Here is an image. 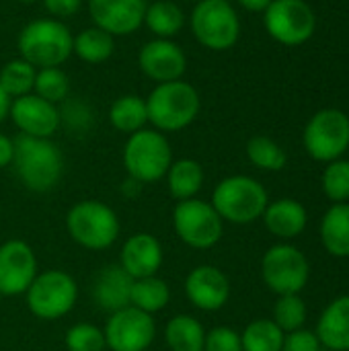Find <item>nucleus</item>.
Returning a JSON list of instances; mask_svg holds the SVG:
<instances>
[{
	"label": "nucleus",
	"instance_id": "a18cd8bd",
	"mask_svg": "<svg viewBox=\"0 0 349 351\" xmlns=\"http://www.w3.org/2000/svg\"><path fill=\"white\" fill-rule=\"evenodd\" d=\"M2 298H4V296H2V294H0V302H2Z\"/></svg>",
	"mask_w": 349,
	"mask_h": 351
},
{
	"label": "nucleus",
	"instance_id": "f8f14e48",
	"mask_svg": "<svg viewBox=\"0 0 349 351\" xmlns=\"http://www.w3.org/2000/svg\"><path fill=\"white\" fill-rule=\"evenodd\" d=\"M263 25L278 43L302 45L313 37L317 16L304 0H274L263 12Z\"/></svg>",
	"mask_w": 349,
	"mask_h": 351
},
{
	"label": "nucleus",
	"instance_id": "ea45409f",
	"mask_svg": "<svg viewBox=\"0 0 349 351\" xmlns=\"http://www.w3.org/2000/svg\"><path fill=\"white\" fill-rule=\"evenodd\" d=\"M12 154H14V142L6 134L0 132V171L12 165Z\"/></svg>",
	"mask_w": 349,
	"mask_h": 351
},
{
	"label": "nucleus",
	"instance_id": "1a4fd4ad",
	"mask_svg": "<svg viewBox=\"0 0 349 351\" xmlns=\"http://www.w3.org/2000/svg\"><path fill=\"white\" fill-rule=\"evenodd\" d=\"M173 230L183 245L206 251L220 243L224 234V222L210 202L193 197L177 202L173 210Z\"/></svg>",
	"mask_w": 349,
	"mask_h": 351
},
{
	"label": "nucleus",
	"instance_id": "a878e982",
	"mask_svg": "<svg viewBox=\"0 0 349 351\" xmlns=\"http://www.w3.org/2000/svg\"><path fill=\"white\" fill-rule=\"evenodd\" d=\"M144 25L158 39H173L185 25V14L181 6L173 0H154L146 4Z\"/></svg>",
	"mask_w": 349,
	"mask_h": 351
},
{
	"label": "nucleus",
	"instance_id": "4be33fe9",
	"mask_svg": "<svg viewBox=\"0 0 349 351\" xmlns=\"http://www.w3.org/2000/svg\"><path fill=\"white\" fill-rule=\"evenodd\" d=\"M315 335L329 351H349V294L327 304L317 321Z\"/></svg>",
	"mask_w": 349,
	"mask_h": 351
},
{
	"label": "nucleus",
	"instance_id": "7c9ffc66",
	"mask_svg": "<svg viewBox=\"0 0 349 351\" xmlns=\"http://www.w3.org/2000/svg\"><path fill=\"white\" fill-rule=\"evenodd\" d=\"M247 158L251 160L253 167L269 173L282 171L288 162L286 150L267 136H253L247 142Z\"/></svg>",
	"mask_w": 349,
	"mask_h": 351
},
{
	"label": "nucleus",
	"instance_id": "c03bdc74",
	"mask_svg": "<svg viewBox=\"0 0 349 351\" xmlns=\"http://www.w3.org/2000/svg\"><path fill=\"white\" fill-rule=\"evenodd\" d=\"M16 2H25V4H29V2H35V0H16Z\"/></svg>",
	"mask_w": 349,
	"mask_h": 351
},
{
	"label": "nucleus",
	"instance_id": "b1692460",
	"mask_svg": "<svg viewBox=\"0 0 349 351\" xmlns=\"http://www.w3.org/2000/svg\"><path fill=\"white\" fill-rule=\"evenodd\" d=\"M165 177H167L169 193L177 202L197 197V193L204 187V167L193 158L173 160Z\"/></svg>",
	"mask_w": 349,
	"mask_h": 351
},
{
	"label": "nucleus",
	"instance_id": "cd10ccee",
	"mask_svg": "<svg viewBox=\"0 0 349 351\" xmlns=\"http://www.w3.org/2000/svg\"><path fill=\"white\" fill-rule=\"evenodd\" d=\"M109 123L121 132V134H134L146 128L148 123V111H146V99L138 95H123L115 99L109 107Z\"/></svg>",
	"mask_w": 349,
	"mask_h": 351
},
{
	"label": "nucleus",
	"instance_id": "f03ea898",
	"mask_svg": "<svg viewBox=\"0 0 349 351\" xmlns=\"http://www.w3.org/2000/svg\"><path fill=\"white\" fill-rule=\"evenodd\" d=\"M200 93L193 84L185 80L160 82L146 97L148 123L163 134H173L189 128L200 115Z\"/></svg>",
	"mask_w": 349,
	"mask_h": 351
},
{
	"label": "nucleus",
	"instance_id": "a211bd4d",
	"mask_svg": "<svg viewBox=\"0 0 349 351\" xmlns=\"http://www.w3.org/2000/svg\"><path fill=\"white\" fill-rule=\"evenodd\" d=\"M95 27L113 37H125L144 25L146 0H88Z\"/></svg>",
	"mask_w": 349,
	"mask_h": 351
},
{
	"label": "nucleus",
	"instance_id": "6e6552de",
	"mask_svg": "<svg viewBox=\"0 0 349 351\" xmlns=\"http://www.w3.org/2000/svg\"><path fill=\"white\" fill-rule=\"evenodd\" d=\"M191 33L210 51H226L241 37V19L228 0H202L191 10Z\"/></svg>",
	"mask_w": 349,
	"mask_h": 351
},
{
	"label": "nucleus",
	"instance_id": "39448f33",
	"mask_svg": "<svg viewBox=\"0 0 349 351\" xmlns=\"http://www.w3.org/2000/svg\"><path fill=\"white\" fill-rule=\"evenodd\" d=\"M70 239L86 251H105L115 245L121 224L117 212L99 199L76 202L66 214Z\"/></svg>",
	"mask_w": 349,
	"mask_h": 351
},
{
	"label": "nucleus",
	"instance_id": "ddd939ff",
	"mask_svg": "<svg viewBox=\"0 0 349 351\" xmlns=\"http://www.w3.org/2000/svg\"><path fill=\"white\" fill-rule=\"evenodd\" d=\"M103 333L109 351H146L156 339V323L152 315L125 306L109 315Z\"/></svg>",
	"mask_w": 349,
	"mask_h": 351
},
{
	"label": "nucleus",
	"instance_id": "dca6fc26",
	"mask_svg": "<svg viewBox=\"0 0 349 351\" xmlns=\"http://www.w3.org/2000/svg\"><path fill=\"white\" fill-rule=\"evenodd\" d=\"M185 296L197 311L216 313L230 300V280L216 265H197L185 278Z\"/></svg>",
	"mask_w": 349,
	"mask_h": 351
},
{
	"label": "nucleus",
	"instance_id": "473e14b6",
	"mask_svg": "<svg viewBox=\"0 0 349 351\" xmlns=\"http://www.w3.org/2000/svg\"><path fill=\"white\" fill-rule=\"evenodd\" d=\"M33 93L37 97L58 105L70 93V78L62 70V66H58V68H39L37 74H35Z\"/></svg>",
	"mask_w": 349,
	"mask_h": 351
},
{
	"label": "nucleus",
	"instance_id": "f704fd0d",
	"mask_svg": "<svg viewBox=\"0 0 349 351\" xmlns=\"http://www.w3.org/2000/svg\"><path fill=\"white\" fill-rule=\"evenodd\" d=\"M321 185H323L325 195L333 204L349 202V160L337 158L333 162H327V169L323 171Z\"/></svg>",
	"mask_w": 349,
	"mask_h": 351
},
{
	"label": "nucleus",
	"instance_id": "20e7f679",
	"mask_svg": "<svg viewBox=\"0 0 349 351\" xmlns=\"http://www.w3.org/2000/svg\"><path fill=\"white\" fill-rule=\"evenodd\" d=\"M210 204L222 222L247 226L263 216L269 204V195L257 179L247 175H232L214 187Z\"/></svg>",
	"mask_w": 349,
	"mask_h": 351
},
{
	"label": "nucleus",
	"instance_id": "9b49d317",
	"mask_svg": "<svg viewBox=\"0 0 349 351\" xmlns=\"http://www.w3.org/2000/svg\"><path fill=\"white\" fill-rule=\"evenodd\" d=\"M302 142L311 158L333 162L349 148V117L341 109L317 111L304 128Z\"/></svg>",
	"mask_w": 349,
	"mask_h": 351
},
{
	"label": "nucleus",
	"instance_id": "c85d7f7f",
	"mask_svg": "<svg viewBox=\"0 0 349 351\" xmlns=\"http://www.w3.org/2000/svg\"><path fill=\"white\" fill-rule=\"evenodd\" d=\"M113 49H115V37L95 25L82 29L72 39V53H76L86 64L107 62L113 56Z\"/></svg>",
	"mask_w": 349,
	"mask_h": 351
},
{
	"label": "nucleus",
	"instance_id": "9d476101",
	"mask_svg": "<svg viewBox=\"0 0 349 351\" xmlns=\"http://www.w3.org/2000/svg\"><path fill=\"white\" fill-rule=\"evenodd\" d=\"M261 278L263 284L278 296L300 294L309 284L311 263L298 247L278 243L269 247L261 259Z\"/></svg>",
	"mask_w": 349,
	"mask_h": 351
},
{
	"label": "nucleus",
	"instance_id": "e433bc0d",
	"mask_svg": "<svg viewBox=\"0 0 349 351\" xmlns=\"http://www.w3.org/2000/svg\"><path fill=\"white\" fill-rule=\"evenodd\" d=\"M204 351H243L241 333L232 327L220 325L206 331Z\"/></svg>",
	"mask_w": 349,
	"mask_h": 351
},
{
	"label": "nucleus",
	"instance_id": "393cba45",
	"mask_svg": "<svg viewBox=\"0 0 349 351\" xmlns=\"http://www.w3.org/2000/svg\"><path fill=\"white\" fill-rule=\"evenodd\" d=\"M206 329L191 315H175L165 327V343L171 351H204Z\"/></svg>",
	"mask_w": 349,
	"mask_h": 351
},
{
	"label": "nucleus",
	"instance_id": "72a5a7b5",
	"mask_svg": "<svg viewBox=\"0 0 349 351\" xmlns=\"http://www.w3.org/2000/svg\"><path fill=\"white\" fill-rule=\"evenodd\" d=\"M284 333H292L296 329H302L306 323V302L300 294H284L278 296V302L274 306V319H272Z\"/></svg>",
	"mask_w": 349,
	"mask_h": 351
},
{
	"label": "nucleus",
	"instance_id": "a19ab883",
	"mask_svg": "<svg viewBox=\"0 0 349 351\" xmlns=\"http://www.w3.org/2000/svg\"><path fill=\"white\" fill-rule=\"evenodd\" d=\"M245 10L251 12H265V8L274 2V0H237Z\"/></svg>",
	"mask_w": 349,
	"mask_h": 351
},
{
	"label": "nucleus",
	"instance_id": "6ab92c4d",
	"mask_svg": "<svg viewBox=\"0 0 349 351\" xmlns=\"http://www.w3.org/2000/svg\"><path fill=\"white\" fill-rule=\"evenodd\" d=\"M163 261V245L150 232H136L128 237L119 251V265L134 280L158 276Z\"/></svg>",
	"mask_w": 349,
	"mask_h": 351
},
{
	"label": "nucleus",
	"instance_id": "79ce46f5",
	"mask_svg": "<svg viewBox=\"0 0 349 351\" xmlns=\"http://www.w3.org/2000/svg\"><path fill=\"white\" fill-rule=\"evenodd\" d=\"M10 97L2 90V86H0V123L8 117V109H10Z\"/></svg>",
	"mask_w": 349,
	"mask_h": 351
},
{
	"label": "nucleus",
	"instance_id": "2f4dec72",
	"mask_svg": "<svg viewBox=\"0 0 349 351\" xmlns=\"http://www.w3.org/2000/svg\"><path fill=\"white\" fill-rule=\"evenodd\" d=\"M35 74H37V68H33L23 58L10 60L0 68V86L10 99L29 95L33 93Z\"/></svg>",
	"mask_w": 349,
	"mask_h": 351
},
{
	"label": "nucleus",
	"instance_id": "423d86ee",
	"mask_svg": "<svg viewBox=\"0 0 349 351\" xmlns=\"http://www.w3.org/2000/svg\"><path fill=\"white\" fill-rule=\"evenodd\" d=\"M173 162V150L167 136L158 130L144 128L128 136L123 146V167L130 179L140 185L165 179Z\"/></svg>",
	"mask_w": 349,
	"mask_h": 351
},
{
	"label": "nucleus",
	"instance_id": "5701e85b",
	"mask_svg": "<svg viewBox=\"0 0 349 351\" xmlns=\"http://www.w3.org/2000/svg\"><path fill=\"white\" fill-rule=\"evenodd\" d=\"M321 243L337 259L349 257V204H333L321 220Z\"/></svg>",
	"mask_w": 349,
	"mask_h": 351
},
{
	"label": "nucleus",
	"instance_id": "7ed1b4c3",
	"mask_svg": "<svg viewBox=\"0 0 349 351\" xmlns=\"http://www.w3.org/2000/svg\"><path fill=\"white\" fill-rule=\"evenodd\" d=\"M72 33L64 21L35 19L27 23L16 39L19 53L33 68H58L72 56Z\"/></svg>",
	"mask_w": 349,
	"mask_h": 351
},
{
	"label": "nucleus",
	"instance_id": "c9c22d12",
	"mask_svg": "<svg viewBox=\"0 0 349 351\" xmlns=\"http://www.w3.org/2000/svg\"><path fill=\"white\" fill-rule=\"evenodd\" d=\"M64 343L68 351H105V333L93 323H76L66 331Z\"/></svg>",
	"mask_w": 349,
	"mask_h": 351
},
{
	"label": "nucleus",
	"instance_id": "f257e3e1",
	"mask_svg": "<svg viewBox=\"0 0 349 351\" xmlns=\"http://www.w3.org/2000/svg\"><path fill=\"white\" fill-rule=\"evenodd\" d=\"M12 169L19 181L33 193L51 191L64 175V154L51 138L19 134L14 140Z\"/></svg>",
	"mask_w": 349,
	"mask_h": 351
},
{
	"label": "nucleus",
	"instance_id": "f3484780",
	"mask_svg": "<svg viewBox=\"0 0 349 351\" xmlns=\"http://www.w3.org/2000/svg\"><path fill=\"white\" fill-rule=\"evenodd\" d=\"M138 64H140V70L150 80L160 84V82L183 78L187 70V56L173 39L156 37L142 45L138 53Z\"/></svg>",
	"mask_w": 349,
	"mask_h": 351
},
{
	"label": "nucleus",
	"instance_id": "412c9836",
	"mask_svg": "<svg viewBox=\"0 0 349 351\" xmlns=\"http://www.w3.org/2000/svg\"><path fill=\"white\" fill-rule=\"evenodd\" d=\"M261 218H263L265 228L282 241H292L300 237L309 222L306 208L298 199H292V197L269 202Z\"/></svg>",
	"mask_w": 349,
	"mask_h": 351
},
{
	"label": "nucleus",
	"instance_id": "4c0bfd02",
	"mask_svg": "<svg viewBox=\"0 0 349 351\" xmlns=\"http://www.w3.org/2000/svg\"><path fill=\"white\" fill-rule=\"evenodd\" d=\"M323 346L319 341V337L315 335V331L309 329H296L292 333H286L284 337V346L282 351H321Z\"/></svg>",
	"mask_w": 349,
	"mask_h": 351
},
{
	"label": "nucleus",
	"instance_id": "bb28decb",
	"mask_svg": "<svg viewBox=\"0 0 349 351\" xmlns=\"http://www.w3.org/2000/svg\"><path fill=\"white\" fill-rule=\"evenodd\" d=\"M169 300H171V288L163 278L150 276V278L134 280L132 294H130V306L154 317L156 313L167 308Z\"/></svg>",
	"mask_w": 349,
	"mask_h": 351
},
{
	"label": "nucleus",
	"instance_id": "37998d69",
	"mask_svg": "<svg viewBox=\"0 0 349 351\" xmlns=\"http://www.w3.org/2000/svg\"><path fill=\"white\" fill-rule=\"evenodd\" d=\"M183 2H193V4H197V2H202V0H183Z\"/></svg>",
	"mask_w": 349,
	"mask_h": 351
},
{
	"label": "nucleus",
	"instance_id": "aec40b11",
	"mask_svg": "<svg viewBox=\"0 0 349 351\" xmlns=\"http://www.w3.org/2000/svg\"><path fill=\"white\" fill-rule=\"evenodd\" d=\"M134 278H130L119 263L103 267L93 282V300L109 315L130 306Z\"/></svg>",
	"mask_w": 349,
	"mask_h": 351
},
{
	"label": "nucleus",
	"instance_id": "c756f323",
	"mask_svg": "<svg viewBox=\"0 0 349 351\" xmlns=\"http://www.w3.org/2000/svg\"><path fill=\"white\" fill-rule=\"evenodd\" d=\"M284 337L286 333L272 319H255L243 329L241 343L243 351H282Z\"/></svg>",
	"mask_w": 349,
	"mask_h": 351
},
{
	"label": "nucleus",
	"instance_id": "2eb2a0df",
	"mask_svg": "<svg viewBox=\"0 0 349 351\" xmlns=\"http://www.w3.org/2000/svg\"><path fill=\"white\" fill-rule=\"evenodd\" d=\"M8 117L19 128V134L31 138H51L62 125L58 105L37 97L35 93L12 99Z\"/></svg>",
	"mask_w": 349,
	"mask_h": 351
},
{
	"label": "nucleus",
	"instance_id": "58836bf2",
	"mask_svg": "<svg viewBox=\"0 0 349 351\" xmlns=\"http://www.w3.org/2000/svg\"><path fill=\"white\" fill-rule=\"evenodd\" d=\"M45 10L51 14V19H68L74 16L82 8V0H43Z\"/></svg>",
	"mask_w": 349,
	"mask_h": 351
},
{
	"label": "nucleus",
	"instance_id": "0eeeda50",
	"mask_svg": "<svg viewBox=\"0 0 349 351\" xmlns=\"http://www.w3.org/2000/svg\"><path fill=\"white\" fill-rule=\"evenodd\" d=\"M78 302V284L64 269L39 271L29 290L25 304L39 321H58L72 313Z\"/></svg>",
	"mask_w": 349,
	"mask_h": 351
},
{
	"label": "nucleus",
	"instance_id": "4468645a",
	"mask_svg": "<svg viewBox=\"0 0 349 351\" xmlns=\"http://www.w3.org/2000/svg\"><path fill=\"white\" fill-rule=\"evenodd\" d=\"M39 274L35 251L29 243L10 239L0 245V294L25 296Z\"/></svg>",
	"mask_w": 349,
	"mask_h": 351
}]
</instances>
